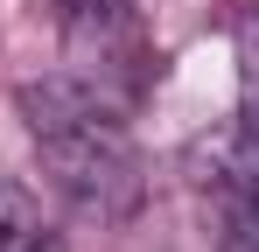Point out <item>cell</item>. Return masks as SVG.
Wrapping results in <instances>:
<instances>
[{
	"mask_svg": "<svg viewBox=\"0 0 259 252\" xmlns=\"http://www.w3.org/2000/svg\"><path fill=\"white\" fill-rule=\"evenodd\" d=\"M0 252H56L42 210L28 203L21 189H0Z\"/></svg>",
	"mask_w": 259,
	"mask_h": 252,
	"instance_id": "cell-3",
	"label": "cell"
},
{
	"mask_svg": "<svg viewBox=\"0 0 259 252\" xmlns=\"http://www.w3.org/2000/svg\"><path fill=\"white\" fill-rule=\"evenodd\" d=\"M28 147L42 175L56 182V196L84 210V217H133L147 196V161L133 147V133L119 126V112L77 77H28L14 91Z\"/></svg>",
	"mask_w": 259,
	"mask_h": 252,
	"instance_id": "cell-1",
	"label": "cell"
},
{
	"mask_svg": "<svg viewBox=\"0 0 259 252\" xmlns=\"http://www.w3.org/2000/svg\"><path fill=\"white\" fill-rule=\"evenodd\" d=\"M224 252H259V182H231V224Z\"/></svg>",
	"mask_w": 259,
	"mask_h": 252,
	"instance_id": "cell-4",
	"label": "cell"
},
{
	"mask_svg": "<svg viewBox=\"0 0 259 252\" xmlns=\"http://www.w3.org/2000/svg\"><path fill=\"white\" fill-rule=\"evenodd\" d=\"M63 28L77 49H105L133 28V0H63Z\"/></svg>",
	"mask_w": 259,
	"mask_h": 252,
	"instance_id": "cell-2",
	"label": "cell"
}]
</instances>
